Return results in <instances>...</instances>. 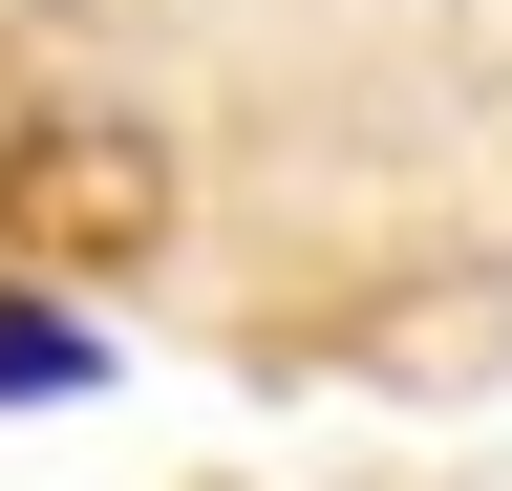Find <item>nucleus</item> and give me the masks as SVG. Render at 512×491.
<instances>
[{
	"mask_svg": "<svg viewBox=\"0 0 512 491\" xmlns=\"http://www.w3.org/2000/svg\"><path fill=\"white\" fill-rule=\"evenodd\" d=\"M43 385H86V321L64 299H0V406H43Z\"/></svg>",
	"mask_w": 512,
	"mask_h": 491,
	"instance_id": "obj_1",
	"label": "nucleus"
}]
</instances>
